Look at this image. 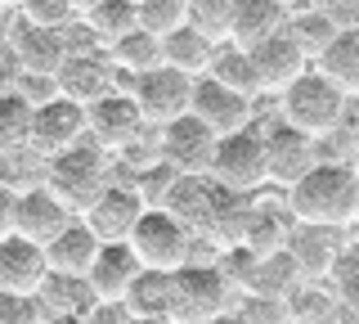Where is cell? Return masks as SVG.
Listing matches in <instances>:
<instances>
[{
	"instance_id": "obj_1",
	"label": "cell",
	"mask_w": 359,
	"mask_h": 324,
	"mask_svg": "<svg viewBox=\"0 0 359 324\" xmlns=\"http://www.w3.org/2000/svg\"><path fill=\"white\" fill-rule=\"evenodd\" d=\"M355 167L351 162H314L297 185L287 189L283 207L301 226H328V230H351L355 221Z\"/></svg>"
},
{
	"instance_id": "obj_2",
	"label": "cell",
	"mask_w": 359,
	"mask_h": 324,
	"mask_svg": "<svg viewBox=\"0 0 359 324\" xmlns=\"http://www.w3.org/2000/svg\"><path fill=\"white\" fill-rule=\"evenodd\" d=\"M346 113H351V95H346L337 82H328L319 68L301 72L297 82L278 95V117H283L287 127L314 136L319 144L328 140V136H341Z\"/></svg>"
},
{
	"instance_id": "obj_3",
	"label": "cell",
	"mask_w": 359,
	"mask_h": 324,
	"mask_svg": "<svg viewBox=\"0 0 359 324\" xmlns=\"http://www.w3.org/2000/svg\"><path fill=\"white\" fill-rule=\"evenodd\" d=\"M108 185H112V171H108V153L99 144H76L59 158H45V189L72 216H86Z\"/></svg>"
},
{
	"instance_id": "obj_4",
	"label": "cell",
	"mask_w": 359,
	"mask_h": 324,
	"mask_svg": "<svg viewBox=\"0 0 359 324\" xmlns=\"http://www.w3.org/2000/svg\"><path fill=\"white\" fill-rule=\"evenodd\" d=\"M233 297L238 288L216 261H189L171 275V324H207L233 311Z\"/></svg>"
},
{
	"instance_id": "obj_5",
	"label": "cell",
	"mask_w": 359,
	"mask_h": 324,
	"mask_svg": "<svg viewBox=\"0 0 359 324\" xmlns=\"http://www.w3.org/2000/svg\"><path fill=\"white\" fill-rule=\"evenodd\" d=\"M194 239H198V234L189 230L175 212L149 207L140 216V226H135V234H130V248H135V257H140L144 271L175 275V271H184V266L194 261Z\"/></svg>"
},
{
	"instance_id": "obj_6",
	"label": "cell",
	"mask_w": 359,
	"mask_h": 324,
	"mask_svg": "<svg viewBox=\"0 0 359 324\" xmlns=\"http://www.w3.org/2000/svg\"><path fill=\"white\" fill-rule=\"evenodd\" d=\"M233 203H238V194L224 189V185H216V176H180L162 207L175 212L198 239L216 243V234H220V226H224V216H229Z\"/></svg>"
},
{
	"instance_id": "obj_7",
	"label": "cell",
	"mask_w": 359,
	"mask_h": 324,
	"mask_svg": "<svg viewBox=\"0 0 359 324\" xmlns=\"http://www.w3.org/2000/svg\"><path fill=\"white\" fill-rule=\"evenodd\" d=\"M211 176H216V185L233 189V194H256V189H265L269 185V171H265V131L247 127V131H233V136L216 140Z\"/></svg>"
},
{
	"instance_id": "obj_8",
	"label": "cell",
	"mask_w": 359,
	"mask_h": 324,
	"mask_svg": "<svg viewBox=\"0 0 359 324\" xmlns=\"http://www.w3.org/2000/svg\"><path fill=\"white\" fill-rule=\"evenodd\" d=\"M157 158L166 167H175L180 176H211V162H216V136L211 127H202L194 113L157 127Z\"/></svg>"
},
{
	"instance_id": "obj_9",
	"label": "cell",
	"mask_w": 359,
	"mask_h": 324,
	"mask_svg": "<svg viewBox=\"0 0 359 324\" xmlns=\"http://www.w3.org/2000/svg\"><path fill=\"white\" fill-rule=\"evenodd\" d=\"M314 162H323V149H319V140H314V136L287 127L283 117H274L265 127V171H269V185L292 189Z\"/></svg>"
},
{
	"instance_id": "obj_10",
	"label": "cell",
	"mask_w": 359,
	"mask_h": 324,
	"mask_svg": "<svg viewBox=\"0 0 359 324\" xmlns=\"http://www.w3.org/2000/svg\"><path fill=\"white\" fill-rule=\"evenodd\" d=\"M194 77H184V72H175V68H153V72H144V77H135L130 82V95H135V104H140V113L149 127H166V122H175V117H184L189 108H194Z\"/></svg>"
},
{
	"instance_id": "obj_11",
	"label": "cell",
	"mask_w": 359,
	"mask_h": 324,
	"mask_svg": "<svg viewBox=\"0 0 359 324\" xmlns=\"http://www.w3.org/2000/svg\"><path fill=\"white\" fill-rule=\"evenodd\" d=\"M86 122H90V140L104 153H130L144 140V127H149L140 104H135V95H121V91H112L99 104H90Z\"/></svg>"
},
{
	"instance_id": "obj_12",
	"label": "cell",
	"mask_w": 359,
	"mask_h": 324,
	"mask_svg": "<svg viewBox=\"0 0 359 324\" xmlns=\"http://www.w3.org/2000/svg\"><path fill=\"white\" fill-rule=\"evenodd\" d=\"M202 127H211V136L224 140L233 136V131H247L256 127V99L243 95V91H229V86H220L216 77H198L194 86V108H189Z\"/></svg>"
},
{
	"instance_id": "obj_13",
	"label": "cell",
	"mask_w": 359,
	"mask_h": 324,
	"mask_svg": "<svg viewBox=\"0 0 359 324\" xmlns=\"http://www.w3.org/2000/svg\"><path fill=\"white\" fill-rule=\"evenodd\" d=\"M86 136H90L86 108L63 95H54L50 104H41L32 113V153H41V158H59V153L86 144Z\"/></svg>"
},
{
	"instance_id": "obj_14",
	"label": "cell",
	"mask_w": 359,
	"mask_h": 324,
	"mask_svg": "<svg viewBox=\"0 0 359 324\" xmlns=\"http://www.w3.org/2000/svg\"><path fill=\"white\" fill-rule=\"evenodd\" d=\"M252 54V72H256V86H261V95H283L292 82H297L301 72H310L314 63H310V54L292 41V32L283 27L278 37H269L261 41L256 50H247Z\"/></svg>"
},
{
	"instance_id": "obj_15",
	"label": "cell",
	"mask_w": 359,
	"mask_h": 324,
	"mask_svg": "<svg viewBox=\"0 0 359 324\" xmlns=\"http://www.w3.org/2000/svg\"><path fill=\"white\" fill-rule=\"evenodd\" d=\"M59 95L63 99H72V104H99L104 95L117 91V68H112V59L108 54H95V50H72L63 59V68H59Z\"/></svg>"
},
{
	"instance_id": "obj_16",
	"label": "cell",
	"mask_w": 359,
	"mask_h": 324,
	"mask_svg": "<svg viewBox=\"0 0 359 324\" xmlns=\"http://www.w3.org/2000/svg\"><path fill=\"white\" fill-rule=\"evenodd\" d=\"M144 212H149V203L140 198V189L112 181L104 194L95 198V207H90L81 221H86V226L95 230L104 243H130V234H135V226H140Z\"/></svg>"
},
{
	"instance_id": "obj_17",
	"label": "cell",
	"mask_w": 359,
	"mask_h": 324,
	"mask_svg": "<svg viewBox=\"0 0 359 324\" xmlns=\"http://www.w3.org/2000/svg\"><path fill=\"white\" fill-rule=\"evenodd\" d=\"M45 279H50V261L45 248L22 234L0 239V293H18V297H41Z\"/></svg>"
},
{
	"instance_id": "obj_18",
	"label": "cell",
	"mask_w": 359,
	"mask_h": 324,
	"mask_svg": "<svg viewBox=\"0 0 359 324\" xmlns=\"http://www.w3.org/2000/svg\"><path fill=\"white\" fill-rule=\"evenodd\" d=\"M287 252L297 261L301 279H332L337 261H341V230H328V226H301L292 221L287 230Z\"/></svg>"
},
{
	"instance_id": "obj_19",
	"label": "cell",
	"mask_w": 359,
	"mask_h": 324,
	"mask_svg": "<svg viewBox=\"0 0 359 324\" xmlns=\"http://www.w3.org/2000/svg\"><path fill=\"white\" fill-rule=\"evenodd\" d=\"M140 257H135L130 243H104L95 257V266H90L86 284L90 293H95V302H104V306H121L130 293V284L140 279Z\"/></svg>"
},
{
	"instance_id": "obj_20",
	"label": "cell",
	"mask_w": 359,
	"mask_h": 324,
	"mask_svg": "<svg viewBox=\"0 0 359 324\" xmlns=\"http://www.w3.org/2000/svg\"><path fill=\"white\" fill-rule=\"evenodd\" d=\"M67 221H72V212H67L45 185L18 189V198H14V234H22V239H32V243L45 248L54 234L67 230Z\"/></svg>"
},
{
	"instance_id": "obj_21",
	"label": "cell",
	"mask_w": 359,
	"mask_h": 324,
	"mask_svg": "<svg viewBox=\"0 0 359 324\" xmlns=\"http://www.w3.org/2000/svg\"><path fill=\"white\" fill-rule=\"evenodd\" d=\"M9 46L18 50L22 59V72H36V77H59L63 59L72 54V46H67V27H32V23H18L9 27Z\"/></svg>"
},
{
	"instance_id": "obj_22",
	"label": "cell",
	"mask_w": 359,
	"mask_h": 324,
	"mask_svg": "<svg viewBox=\"0 0 359 324\" xmlns=\"http://www.w3.org/2000/svg\"><path fill=\"white\" fill-rule=\"evenodd\" d=\"M99 248H104V239H99V234L90 230L81 216H72L63 234H54V239L45 243V261H50V275L86 279V275H90V266H95V257H99Z\"/></svg>"
},
{
	"instance_id": "obj_23",
	"label": "cell",
	"mask_w": 359,
	"mask_h": 324,
	"mask_svg": "<svg viewBox=\"0 0 359 324\" xmlns=\"http://www.w3.org/2000/svg\"><path fill=\"white\" fill-rule=\"evenodd\" d=\"M283 27H287V9L278 0H229V46L256 50Z\"/></svg>"
},
{
	"instance_id": "obj_24",
	"label": "cell",
	"mask_w": 359,
	"mask_h": 324,
	"mask_svg": "<svg viewBox=\"0 0 359 324\" xmlns=\"http://www.w3.org/2000/svg\"><path fill=\"white\" fill-rule=\"evenodd\" d=\"M301 284V271L292 261L287 248L265 252L252 261V271L243 279V297H292V288Z\"/></svg>"
},
{
	"instance_id": "obj_25",
	"label": "cell",
	"mask_w": 359,
	"mask_h": 324,
	"mask_svg": "<svg viewBox=\"0 0 359 324\" xmlns=\"http://www.w3.org/2000/svg\"><path fill=\"white\" fill-rule=\"evenodd\" d=\"M216 41H207L198 27H175L171 37H162V54H166V68H175V72H184V77H207L211 72V63H216Z\"/></svg>"
},
{
	"instance_id": "obj_26",
	"label": "cell",
	"mask_w": 359,
	"mask_h": 324,
	"mask_svg": "<svg viewBox=\"0 0 359 324\" xmlns=\"http://www.w3.org/2000/svg\"><path fill=\"white\" fill-rule=\"evenodd\" d=\"M328 82H337L351 99H359V27H341L337 37L323 46V54L314 59Z\"/></svg>"
},
{
	"instance_id": "obj_27",
	"label": "cell",
	"mask_w": 359,
	"mask_h": 324,
	"mask_svg": "<svg viewBox=\"0 0 359 324\" xmlns=\"http://www.w3.org/2000/svg\"><path fill=\"white\" fill-rule=\"evenodd\" d=\"M108 59H112V68H117V72H126L130 82H135V77H144V72H153V68H162V63H166L162 37L135 27L130 37H121V41H112V46H108Z\"/></svg>"
},
{
	"instance_id": "obj_28",
	"label": "cell",
	"mask_w": 359,
	"mask_h": 324,
	"mask_svg": "<svg viewBox=\"0 0 359 324\" xmlns=\"http://www.w3.org/2000/svg\"><path fill=\"white\" fill-rule=\"evenodd\" d=\"M86 32L95 41H104V46H112V41L130 37L135 27H140V5L135 0H95V5L81 14Z\"/></svg>"
},
{
	"instance_id": "obj_29",
	"label": "cell",
	"mask_w": 359,
	"mask_h": 324,
	"mask_svg": "<svg viewBox=\"0 0 359 324\" xmlns=\"http://www.w3.org/2000/svg\"><path fill=\"white\" fill-rule=\"evenodd\" d=\"M121 306L135 320H171V275L166 271H140V279L130 284Z\"/></svg>"
},
{
	"instance_id": "obj_30",
	"label": "cell",
	"mask_w": 359,
	"mask_h": 324,
	"mask_svg": "<svg viewBox=\"0 0 359 324\" xmlns=\"http://www.w3.org/2000/svg\"><path fill=\"white\" fill-rule=\"evenodd\" d=\"M41 306H45V316H90L99 302H95V293H90L86 279L50 275L45 288H41Z\"/></svg>"
},
{
	"instance_id": "obj_31",
	"label": "cell",
	"mask_w": 359,
	"mask_h": 324,
	"mask_svg": "<svg viewBox=\"0 0 359 324\" xmlns=\"http://www.w3.org/2000/svg\"><path fill=\"white\" fill-rule=\"evenodd\" d=\"M32 113H36V108L18 91L0 95V158H14V153L32 149Z\"/></svg>"
},
{
	"instance_id": "obj_32",
	"label": "cell",
	"mask_w": 359,
	"mask_h": 324,
	"mask_svg": "<svg viewBox=\"0 0 359 324\" xmlns=\"http://www.w3.org/2000/svg\"><path fill=\"white\" fill-rule=\"evenodd\" d=\"M207 77H216V82L229 86V91H243V95L261 99V86H256V72H252V54L238 50V46H220Z\"/></svg>"
},
{
	"instance_id": "obj_33",
	"label": "cell",
	"mask_w": 359,
	"mask_h": 324,
	"mask_svg": "<svg viewBox=\"0 0 359 324\" xmlns=\"http://www.w3.org/2000/svg\"><path fill=\"white\" fill-rule=\"evenodd\" d=\"M287 32H292V41H297V46L310 54V63H314V59L323 54V46H328V41H332L341 27H337L332 18H323L319 9L306 5V9H297V14H287Z\"/></svg>"
},
{
	"instance_id": "obj_34",
	"label": "cell",
	"mask_w": 359,
	"mask_h": 324,
	"mask_svg": "<svg viewBox=\"0 0 359 324\" xmlns=\"http://www.w3.org/2000/svg\"><path fill=\"white\" fill-rule=\"evenodd\" d=\"M189 27L216 46H229V0H189Z\"/></svg>"
},
{
	"instance_id": "obj_35",
	"label": "cell",
	"mask_w": 359,
	"mask_h": 324,
	"mask_svg": "<svg viewBox=\"0 0 359 324\" xmlns=\"http://www.w3.org/2000/svg\"><path fill=\"white\" fill-rule=\"evenodd\" d=\"M14 14L22 18V23H32V27H59V32L81 18L72 0H18Z\"/></svg>"
},
{
	"instance_id": "obj_36",
	"label": "cell",
	"mask_w": 359,
	"mask_h": 324,
	"mask_svg": "<svg viewBox=\"0 0 359 324\" xmlns=\"http://www.w3.org/2000/svg\"><path fill=\"white\" fill-rule=\"evenodd\" d=\"M184 23H189V0H144L140 5V27L153 37H171Z\"/></svg>"
},
{
	"instance_id": "obj_37",
	"label": "cell",
	"mask_w": 359,
	"mask_h": 324,
	"mask_svg": "<svg viewBox=\"0 0 359 324\" xmlns=\"http://www.w3.org/2000/svg\"><path fill=\"white\" fill-rule=\"evenodd\" d=\"M332 293H337V306L359 316V252H341L332 271Z\"/></svg>"
},
{
	"instance_id": "obj_38",
	"label": "cell",
	"mask_w": 359,
	"mask_h": 324,
	"mask_svg": "<svg viewBox=\"0 0 359 324\" xmlns=\"http://www.w3.org/2000/svg\"><path fill=\"white\" fill-rule=\"evenodd\" d=\"M233 311H238L243 324H292L287 297H243V306Z\"/></svg>"
},
{
	"instance_id": "obj_39",
	"label": "cell",
	"mask_w": 359,
	"mask_h": 324,
	"mask_svg": "<svg viewBox=\"0 0 359 324\" xmlns=\"http://www.w3.org/2000/svg\"><path fill=\"white\" fill-rule=\"evenodd\" d=\"M0 324H45V306H41V297L0 293Z\"/></svg>"
},
{
	"instance_id": "obj_40",
	"label": "cell",
	"mask_w": 359,
	"mask_h": 324,
	"mask_svg": "<svg viewBox=\"0 0 359 324\" xmlns=\"http://www.w3.org/2000/svg\"><path fill=\"white\" fill-rule=\"evenodd\" d=\"M18 82H22V59L9 46V37H0V95H14Z\"/></svg>"
},
{
	"instance_id": "obj_41",
	"label": "cell",
	"mask_w": 359,
	"mask_h": 324,
	"mask_svg": "<svg viewBox=\"0 0 359 324\" xmlns=\"http://www.w3.org/2000/svg\"><path fill=\"white\" fill-rule=\"evenodd\" d=\"M310 9H319L337 27H359V0H310Z\"/></svg>"
},
{
	"instance_id": "obj_42",
	"label": "cell",
	"mask_w": 359,
	"mask_h": 324,
	"mask_svg": "<svg viewBox=\"0 0 359 324\" xmlns=\"http://www.w3.org/2000/svg\"><path fill=\"white\" fill-rule=\"evenodd\" d=\"M14 198H18V189L0 185V239H9V234H14Z\"/></svg>"
},
{
	"instance_id": "obj_43",
	"label": "cell",
	"mask_w": 359,
	"mask_h": 324,
	"mask_svg": "<svg viewBox=\"0 0 359 324\" xmlns=\"http://www.w3.org/2000/svg\"><path fill=\"white\" fill-rule=\"evenodd\" d=\"M341 162H351L355 167V176H359V122L355 127H341Z\"/></svg>"
},
{
	"instance_id": "obj_44",
	"label": "cell",
	"mask_w": 359,
	"mask_h": 324,
	"mask_svg": "<svg viewBox=\"0 0 359 324\" xmlns=\"http://www.w3.org/2000/svg\"><path fill=\"white\" fill-rule=\"evenodd\" d=\"M45 324H90V316H45Z\"/></svg>"
},
{
	"instance_id": "obj_45",
	"label": "cell",
	"mask_w": 359,
	"mask_h": 324,
	"mask_svg": "<svg viewBox=\"0 0 359 324\" xmlns=\"http://www.w3.org/2000/svg\"><path fill=\"white\" fill-rule=\"evenodd\" d=\"M207 324H243V320H238V311H224V316H216V320H207Z\"/></svg>"
},
{
	"instance_id": "obj_46",
	"label": "cell",
	"mask_w": 359,
	"mask_h": 324,
	"mask_svg": "<svg viewBox=\"0 0 359 324\" xmlns=\"http://www.w3.org/2000/svg\"><path fill=\"white\" fill-rule=\"evenodd\" d=\"M278 5H283V9H287V14H297V9H306V5H310V0H278Z\"/></svg>"
},
{
	"instance_id": "obj_47",
	"label": "cell",
	"mask_w": 359,
	"mask_h": 324,
	"mask_svg": "<svg viewBox=\"0 0 359 324\" xmlns=\"http://www.w3.org/2000/svg\"><path fill=\"white\" fill-rule=\"evenodd\" d=\"M351 230H359V185H355V221H351Z\"/></svg>"
},
{
	"instance_id": "obj_48",
	"label": "cell",
	"mask_w": 359,
	"mask_h": 324,
	"mask_svg": "<svg viewBox=\"0 0 359 324\" xmlns=\"http://www.w3.org/2000/svg\"><path fill=\"white\" fill-rule=\"evenodd\" d=\"M72 5H76V14H86V9L95 5V0H72Z\"/></svg>"
},
{
	"instance_id": "obj_49",
	"label": "cell",
	"mask_w": 359,
	"mask_h": 324,
	"mask_svg": "<svg viewBox=\"0 0 359 324\" xmlns=\"http://www.w3.org/2000/svg\"><path fill=\"white\" fill-rule=\"evenodd\" d=\"M292 324H337V316L332 320H292Z\"/></svg>"
},
{
	"instance_id": "obj_50",
	"label": "cell",
	"mask_w": 359,
	"mask_h": 324,
	"mask_svg": "<svg viewBox=\"0 0 359 324\" xmlns=\"http://www.w3.org/2000/svg\"><path fill=\"white\" fill-rule=\"evenodd\" d=\"M126 324H171V320H135V316H130Z\"/></svg>"
},
{
	"instance_id": "obj_51",
	"label": "cell",
	"mask_w": 359,
	"mask_h": 324,
	"mask_svg": "<svg viewBox=\"0 0 359 324\" xmlns=\"http://www.w3.org/2000/svg\"><path fill=\"white\" fill-rule=\"evenodd\" d=\"M0 5H5V9H18V0H0Z\"/></svg>"
},
{
	"instance_id": "obj_52",
	"label": "cell",
	"mask_w": 359,
	"mask_h": 324,
	"mask_svg": "<svg viewBox=\"0 0 359 324\" xmlns=\"http://www.w3.org/2000/svg\"><path fill=\"white\" fill-rule=\"evenodd\" d=\"M0 185H5V158H0Z\"/></svg>"
},
{
	"instance_id": "obj_53",
	"label": "cell",
	"mask_w": 359,
	"mask_h": 324,
	"mask_svg": "<svg viewBox=\"0 0 359 324\" xmlns=\"http://www.w3.org/2000/svg\"><path fill=\"white\" fill-rule=\"evenodd\" d=\"M135 5H144V0H135Z\"/></svg>"
}]
</instances>
